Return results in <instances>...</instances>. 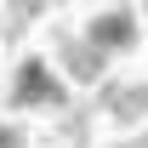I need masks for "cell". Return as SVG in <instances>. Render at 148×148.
<instances>
[{"label": "cell", "mask_w": 148, "mask_h": 148, "mask_svg": "<svg viewBox=\"0 0 148 148\" xmlns=\"http://www.w3.org/2000/svg\"><path fill=\"white\" fill-rule=\"evenodd\" d=\"M63 103V86H57L46 63H17V80H12V108H57Z\"/></svg>", "instance_id": "1"}, {"label": "cell", "mask_w": 148, "mask_h": 148, "mask_svg": "<svg viewBox=\"0 0 148 148\" xmlns=\"http://www.w3.org/2000/svg\"><path fill=\"white\" fill-rule=\"evenodd\" d=\"M86 40H91L103 57H108V51H125V46H137V17H131V12H97L91 29H86Z\"/></svg>", "instance_id": "2"}, {"label": "cell", "mask_w": 148, "mask_h": 148, "mask_svg": "<svg viewBox=\"0 0 148 148\" xmlns=\"http://www.w3.org/2000/svg\"><path fill=\"white\" fill-rule=\"evenodd\" d=\"M103 108H108L120 125H137L148 114V86H114V91H103Z\"/></svg>", "instance_id": "3"}, {"label": "cell", "mask_w": 148, "mask_h": 148, "mask_svg": "<svg viewBox=\"0 0 148 148\" xmlns=\"http://www.w3.org/2000/svg\"><path fill=\"white\" fill-rule=\"evenodd\" d=\"M63 63H69V74H74V80H97L108 57L97 51L91 40H69V46H63Z\"/></svg>", "instance_id": "4"}, {"label": "cell", "mask_w": 148, "mask_h": 148, "mask_svg": "<svg viewBox=\"0 0 148 148\" xmlns=\"http://www.w3.org/2000/svg\"><path fill=\"white\" fill-rule=\"evenodd\" d=\"M23 143H29V137H23L17 125H0V148H23Z\"/></svg>", "instance_id": "5"}]
</instances>
